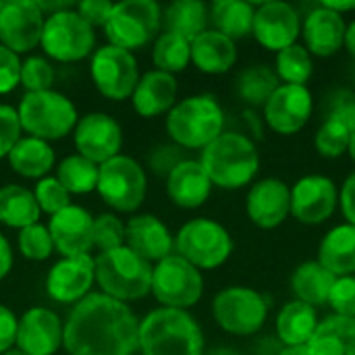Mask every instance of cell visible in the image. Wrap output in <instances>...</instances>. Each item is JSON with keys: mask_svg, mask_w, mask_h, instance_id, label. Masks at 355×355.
Here are the masks:
<instances>
[{"mask_svg": "<svg viewBox=\"0 0 355 355\" xmlns=\"http://www.w3.org/2000/svg\"><path fill=\"white\" fill-rule=\"evenodd\" d=\"M69 355H133L139 352V318L129 304L89 293L73 306L62 329Z\"/></svg>", "mask_w": 355, "mask_h": 355, "instance_id": "6da1fadb", "label": "cell"}, {"mask_svg": "<svg viewBox=\"0 0 355 355\" xmlns=\"http://www.w3.org/2000/svg\"><path fill=\"white\" fill-rule=\"evenodd\" d=\"M200 322L187 310L156 308L139 320L141 355H204Z\"/></svg>", "mask_w": 355, "mask_h": 355, "instance_id": "7a4b0ae2", "label": "cell"}, {"mask_svg": "<svg viewBox=\"0 0 355 355\" xmlns=\"http://www.w3.org/2000/svg\"><path fill=\"white\" fill-rule=\"evenodd\" d=\"M200 162L214 187L241 189L256 179L260 152L248 135L225 131L202 150Z\"/></svg>", "mask_w": 355, "mask_h": 355, "instance_id": "3957f363", "label": "cell"}, {"mask_svg": "<svg viewBox=\"0 0 355 355\" xmlns=\"http://www.w3.org/2000/svg\"><path fill=\"white\" fill-rule=\"evenodd\" d=\"M166 133L181 150H204L225 133V110L212 94L187 96L166 114Z\"/></svg>", "mask_w": 355, "mask_h": 355, "instance_id": "277c9868", "label": "cell"}, {"mask_svg": "<svg viewBox=\"0 0 355 355\" xmlns=\"http://www.w3.org/2000/svg\"><path fill=\"white\" fill-rule=\"evenodd\" d=\"M94 262L100 293L123 304H131L144 300L152 291L154 264L137 256L127 245L102 252L98 258H94Z\"/></svg>", "mask_w": 355, "mask_h": 355, "instance_id": "5b68a950", "label": "cell"}, {"mask_svg": "<svg viewBox=\"0 0 355 355\" xmlns=\"http://www.w3.org/2000/svg\"><path fill=\"white\" fill-rule=\"evenodd\" d=\"M17 114L21 129L29 133V137H37L48 144L73 133L79 121L75 104L56 89L25 94L19 102Z\"/></svg>", "mask_w": 355, "mask_h": 355, "instance_id": "8992f818", "label": "cell"}, {"mask_svg": "<svg viewBox=\"0 0 355 355\" xmlns=\"http://www.w3.org/2000/svg\"><path fill=\"white\" fill-rule=\"evenodd\" d=\"M175 254L200 270H214L231 258L233 237L212 218H191L175 235Z\"/></svg>", "mask_w": 355, "mask_h": 355, "instance_id": "52a82bcc", "label": "cell"}, {"mask_svg": "<svg viewBox=\"0 0 355 355\" xmlns=\"http://www.w3.org/2000/svg\"><path fill=\"white\" fill-rule=\"evenodd\" d=\"M160 27H162V8L158 2L123 0L114 4L104 25V33L108 37V44L133 52L156 40Z\"/></svg>", "mask_w": 355, "mask_h": 355, "instance_id": "ba28073f", "label": "cell"}, {"mask_svg": "<svg viewBox=\"0 0 355 355\" xmlns=\"http://www.w3.org/2000/svg\"><path fill=\"white\" fill-rule=\"evenodd\" d=\"M160 308L189 310L204 295L202 270L179 254H171L152 268V291Z\"/></svg>", "mask_w": 355, "mask_h": 355, "instance_id": "9c48e42d", "label": "cell"}, {"mask_svg": "<svg viewBox=\"0 0 355 355\" xmlns=\"http://www.w3.org/2000/svg\"><path fill=\"white\" fill-rule=\"evenodd\" d=\"M212 316L225 333L235 337H252L268 318V302L252 287H227L214 295Z\"/></svg>", "mask_w": 355, "mask_h": 355, "instance_id": "30bf717a", "label": "cell"}, {"mask_svg": "<svg viewBox=\"0 0 355 355\" xmlns=\"http://www.w3.org/2000/svg\"><path fill=\"white\" fill-rule=\"evenodd\" d=\"M96 191L116 212H135L148 193V177L144 166L131 156L119 154L100 164Z\"/></svg>", "mask_w": 355, "mask_h": 355, "instance_id": "8fae6325", "label": "cell"}, {"mask_svg": "<svg viewBox=\"0 0 355 355\" xmlns=\"http://www.w3.org/2000/svg\"><path fill=\"white\" fill-rule=\"evenodd\" d=\"M40 46L44 54L56 62H77L92 54L96 46V31L75 8H69L46 17Z\"/></svg>", "mask_w": 355, "mask_h": 355, "instance_id": "7c38bea8", "label": "cell"}, {"mask_svg": "<svg viewBox=\"0 0 355 355\" xmlns=\"http://www.w3.org/2000/svg\"><path fill=\"white\" fill-rule=\"evenodd\" d=\"M89 75L96 89L108 98L123 102L133 96L135 85L139 81V67L133 52L123 50L119 46L106 44L94 50L89 62Z\"/></svg>", "mask_w": 355, "mask_h": 355, "instance_id": "4fadbf2b", "label": "cell"}, {"mask_svg": "<svg viewBox=\"0 0 355 355\" xmlns=\"http://www.w3.org/2000/svg\"><path fill=\"white\" fill-rule=\"evenodd\" d=\"M44 12L35 0H0V44L23 54L40 46Z\"/></svg>", "mask_w": 355, "mask_h": 355, "instance_id": "5bb4252c", "label": "cell"}, {"mask_svg": "<svg viewBox=\"0 0 355 355\" xmlns=\"http://www.w3.org/2000/svg\"><path fill=\"white\" fill-rule=\"evenodd\" d=\"M75 150L79 156L92 160L94 164H104L106 160L121 154L123 129L106 112H89L81 116L73 131Z\"/></svg>", "mask_w": 355, "mask_h": 355, "instance_id": "9a60e30c", "label": "cell"}, {"mask_svg": "<svg viewBox=\"0 0 355 355\" xmlns=\"http://www.w3.org/2000/svg\"><path fill=\"white\" fill-rule=\"evenodd\" d=\"M252 35L266 50L281 52L297 44V37L302 35V17L289 2H260L256 6Z\"/></svg>", "mask_w": 355, "mask_h": 355, "instance_id": "2e32d148", "label": "cell"}, {"mask_svg": "<svg viewBox=\"0 0 355 355\" xmlns=\"http://www.w3.org/2000/svg\"><path fill=\"white\" fill-rule=\"evenodd\" d=\"M266 125L279 135L300 133L314 110V98L308 85H287L281 83L275 94L262 106Z\"/></svg>", "mask_w": 355, "mask_h": 355, "instance_id": "e0dca14e", "label": "cell"}, {"mask_svg": "<svg viewBox=\"0 0 355 355\" xmlns=\"http://www.w3.org/2000/svg\"><path fill=\"white\" fill-rule=\"evenodd\" d=\"M339 204V189L331 177L306 175L291 187V216L304 225H322Z\"/></svg>", "mask_w": 355, "mask_h": 355, "instance_id": "ac0fdd59", "label": "cell"}, {"mask_svg": "<svg viewBox=\"0 0 355 355\" xmlns=\"http://www.w3.org/2000/svg\"><path fill=\"white\" fill-rule=\"evenodd\" d=\"M96 283V262L89 254L60 258L46 277V293L58 302L75 306L89 295Z\"/></svg>", "mask_w": 355, "mask_h": 355, "instance_id": "d6986e66", "label": "cell"}, {"mask_svg": "<svg viewBox=\"0 0 355 355\" xmlns=\"http://www.w3.org/2000/svg\"><path fill=\"white\" fill-rule=\"evenodd\" d=\"M245 212L260 229H277L291 214V187L279 177L256 181L245 198Z\"/></svg>", "mask_w": 355, "mask_h": 355, "instance_id": "ffe728a7", "label": "cell"}, {"mask_svg": "<svg viewBox=\"0 0 355 355\" xmlns=\"http://www.w3.org/2000/svg\"><path fill=\"white\" fill-rule=\"evenodd\" d=\"M48 231L54 243V252L62 258L83 256L94 250V216L83 206H67L50 216Z\"/></svg>", "mask_w": 355, "mask_h": 355, "instance_id": "44dd1931", "label": "cell"}, {"mask_svg": "<svg viewBox=\"0 0 355 355\" xmlns=\"http://www.w3.org/2000/svg\"><path fill=\"white\" fill-rule=\"evenodd\" d=\"M64 322L56 312L35 306L19 316L17 347L25 355H54L62 347Z\"/></svg>", "mask_w": 355, "mask_h": 355, "instance_id": "7402d4cb", "label": "cell"}, {"mask_svg": "<svg viewBox=\"0 0 355 355\" xmlns=\"http://www.w3.org/2000/svg\"><path fill=\"white\" fill-rule=\"evenodd\" d=\"M125 245L150 264L175 254V237L154 214H135L125 223Z\"/></svg>", "mask_w": 355, "mask_h": 355, "instance_id": "603a6c76", "label": "cell"}, {"mask_svg": "<svg viewBox=\"0 0 355 355\" xmlns=\"http://www.w3.org/2000/svg\"><path fill=\"white\" fill-rule=\"evenodd\" d=\"M345 29H347V23L341 15L318 4L302 21L304 46L312 56L329 58L343 48Z\"/></svg>", "mask_w": 355, "mask_h": 355, "instance_id": "cb8c5ba5", "label": "cell"}, {"mask_svg": "<svg viewBox=\"0 0 355 355\" xmlns=\"http://www.w3.org/2000/svg\"><path fill=\"white\" fill-rule=\"evenodd\" d=\"M212 181L208 179L200 160L185 158L166 177V193L179 208L193 210L208 202L212 193Z\"/></svg>", "mask_w": 355, "mask_h": 355, "instance_id": "d4e9b609", "label": "cell"}, {"mask_svg": "<svg viewBox=\"0 0 355 355\" xmlns=\"http://www.w3.org/2000/svg\"><path fill=\"white\" fill-rule=\"evenodd\" d=\"M177 79L175 75L162 71H148L139 77L135 92L131 96L133 108L144 119H154L160 114H168L171 108L177 104Z\"/></svg>", "mask_w": 355, "mask_h": 355, "instance_id": "484cf974", "label": "cell"}, {"mask_svg": "<svg viewBox=\"0 0 355 355\" xmlns=\"http://www.w3.org/2000/svg\"><path fill=\"white\" fill-rule=\"evenodd\" d=\"M191 62L206 75L229 73L237 62V44L214 29H206L191 42Z\"/></svg>", "mask_w": 355, "mask_h": 355, "instance_id": "4316f807", "label": "cell"}, {"mask_svg": "<svg viewBox=\"0 0 355 355\" xmlns=\"http://www.w3.org/2000/svg\"><path fill=\"white\" fill-rule=\"evenodd\" d=\"M329 272L335 277L355 275V225L343 223L333 227L320 241L318 258Z\"/></svg>", "mask_w": 355, "mask_h": 355, "instance_id": "83f0119b", "label": "cell"}, {"mask_svg": "<svg viewBox=\"0 0 355 355\" xmlns=\"http://www.w3.org/2000/svg\"><path fill=\"white\" fill-rule=\"evenodd\" d=\"M335 281L337 277L329 272L318 260H308L293 270L289 287L297 302H304L312 308H320L329 304V295Z\"/></svg>", "mask_w": 355, "mask_h": 355, "instance_id": "f1b7e54d", "label": "cell"}, {"mask_svg": "<svg viewBox=\"0 0 355 355\" xmlns=\"http://www.w3.org/2000/svg\"><path fill=\"white\" fill-rule=\"evenodd\" d=\"M12 173L25 179H44L54 168V150L48 141L37 137H21L17 146L6 156Z\"/></svg>", "mask_w": 355, "mask_h": 355, "instance_id": "f546056e", "label": "cell"}, {"mask_svg": "<svg viewBox=\"0 0 355 355\" xmlns=\"http://www.w3.org/2000/svg\"><path fill=\"white\" fill-rule=\"evenodd\" d=\"M316 308L304 302H289L277 314V339L281 345H308L318 329Z\"/></svg>", "mask_w": 355, "mask_h": 355, "instance_id": "4dcf8cb0", "label": "cell"}, {"mask_svg": "<svg viewBox=\"0 0 355 355\" xmlns=\"http://www.w3.org/2000/svg\"><path fill=\"white\" fill-rule=\"evenodd\" d=\"M256 4L245 0H216L208 6L212 29L237 42L252 35Z\"/></svg>", "mask_w": 355, "mask_h": 355, "instance_id": "1f68e13d", "label": "cell"}, {"mask_svg": "<svg viewBox=\"0 0 355 355\" xmlns=\"http://www.w3.org/2000/svg\"><path fill=\"white\" fill-rule=\"evenodd\" d=\"M312 355H355V320L343 316H327L318 322L310 339Z\"/></svg>", "mask_w": 355, "mask_h": 355, "instance_id": "d6a6232c", "label": "cell"}, {"mask_svg": "<svg viewBox=\"0 0 355 355\" xmlns=\"http://www.w3.org/2000/svg\"><path fill=\"white\" fill-rule=\"evenodd\" d=\"M208 6L202 0H175L162 12L164 31L193 42L208 29Z\"/></svg>", "mask_w": 355, "mask_h": 355, "instance_id": "836d02e7", "label": "cell"}, {"mask_svg": "<svg viewBox=\"0 0 355 355\" xmlns=\"http://www.w3.org/2000/svg\"><path fill=\"white\" fill-rule=\"evenodd\" d=\"M40 206L31 189L23 185H4L0 187V223L10 229H25L40 220Z\"/></svg>", "mask_w": 355, "mask_h": 355, "instance_id": "e575fe53", "label": "cell"}, {"mask_svg": "<svg viewBox=\"0 0 355 355\" xmlns=\"http://www.w3.org/2000/svg\"><path fill=\"white\" fill-rule=\"evenodd\" d=\"M279 85L281 81L270 64H252L243 69L235 81L237 96L250 106H264Z\"/></svg>", "mask_w": 355, "mask_h": 355, "instance_id": "d590c367", "label": "cell"}, {"mask_svg": "<svg viewBox=\"0 0 355 355\" xmlns=\"http://www.w3.org/2000/svg\"><path fill=\"white\" fill-rule=\"evenodd\" d=\"M98 175H100V166L94 164L92 160L79 156V154H71L67 158H62L56 166V179L60 181V185L73 196H83V193H92L98 187Z\"/></svg>", "mask_w": 355, "mask_h": 355, "instance_id": "8d00e7d4", "label": "cell"}, {"mask_svg": "<svg viewBox=\"0 0 355 355\" xmlns=\"http://www.w3.org/2000/svg\"><path fill=\"white\" fill-rule=\"evenodd\" d=\"M152 60H154L156 71H162L168 75L181 73L191 62V42H187L181 35L162 31L154 40Z\"/></svg>", "mask_w": 355, "mask_h": 355, "instance_id": "74e56055", "label": "cell"}, {"mask_svg": "<svg viewBox=\"0 0 355 355\" xmlns=\"http://www.w3.org/2000/svg\"><path fill=\"white\" fill-rule=\"evenodd\" d=\"M272 69H275L281 83L306 85L314 73V60H312V54L306 50L304 44H293L289 48L277 52Z\"/></svg>", "mask_w": 355, "mask_h": 355, "instance_id": "f35d334b", "label": "cell"}, {"mask_svg": "<svg viewBox=\"0 0 355 355\" xmlns=\"http://www.w3.org/2000/svg\"><path fill=\"white\" fill-rule=\"evenodd\" d=\"M352 133L354 131L347 125H343L335 119H324L314 135L316 152L322 158H341L349 148Z\"/></svg>", "mask_w": 355, "mask_h": 355, "instance_id": "ab89813d", "label": "cell"}, {"mask_svg": "<svg viewBox=\"0 0 355 355\" xmlns=\"http://www.w3.org/2000/svg\"><path fill=\"white\" fill-rule=\"evenodd\" d=\"M17 248H19L21 256H25L27 260H33V262H44L54 252V243H52L50 231H48V227H44L40 223L29 225V227L19 231Z\"/></svg>", "mask_w": 355, "mask_h": 355, "instance_id": "60d3db41", "label": "cell"}, {"mask_svg": "<svg viewBox=\"0 0 355 355\" xmlns=\"http://www.w3.org/2000/svg\"><path fill=\"white\" fill-rule=\"evenodd\" d=\"M54 83V67L44 56H29L21 60V77L19 85L25 87V94L29 92H48Z\"/></svg>", "mask_w": 355, "mask_h": 355, "instance_id": "b9f144b4", "label": "cell"}, {"mask_svg": "<svg viewBox=\"0 0 355 355\" xmlns=\"http://www.w3.org/2000/svg\"><path fill=\"white\" fill-rule=\"evenodd\" d=\"M125 245V223L112 214L104 212L94 218V248L102 252H110Z\"/></svg>", "mask_w": 355, "mask_h": 355, "instance_id": "7bdbcfd3", "label": "cell"}, {"mask_svg": "<svg viewBox=\"0 0 355 355\" xmlns=\"http://www.w3.org/2000/svg\"><path fill=\"white\" fill-rule=\"evenodd\" d=\"M33 196H35V202H37L40 210L50 214V216H54L56 212L71 206V193L52 175H48V177H44V179H40L35 183Z\"/></svg>", "mask_w": 355, "mask_h": 355, "instance_id": "ee69618b", "label": "cell"}, {"mask_svg": "<svg viewBox=\"0 0 355 355\" xmlns=\"http://www.w3.org/2000/svg\"><path fill=\"white\" fill-rule=\"evenodd\" d=\"M329 306L335 312V316L355 320V275L354 277H337L329 295Z\"/></svg>", "mask_w": 355, "mask_h": 355, "instance_id": "f6af8a7d", "label": "cell"}, {"mask_svg": "<svg viewBox=\"0 0 355 355\" xmlns=\"http://www.w3.org/2000/svg\"><path fill=\"white\" fill-rule=\"evenodd\" d=\"M327 119H335L355 131V92L335 89L327 98Z\"/></svg>", "mask_w": 355, "mask_h": 355, "instance_id": "bcb514c9", "label": "cell"}, {"mask_svg": "<svg viewBox=\"0 0 355 355\" xmlns=\"http://www.w3.org/2000/svg\"><path fill=\"white\" fill-rule=\"evenodd\" d=\"M21 133L23 129L19 123L17 108L8 104H0V158H6L10 154V150L21 139Z\"/></svg>", "mask_w": 355, "mask_h": 355, "instance_id": "7dc6e473", "label": "cell"}, {"mask_svg": "<svg viewBox=\"0 0 355 355\" xmlns=\"http://www.w3.org/2000/svg\"><path fill=\"white\" fill-rule=\"evenodd\" d=\"M21 58L12 50L0 44V96L10 94L19 85Z\"/></svg>", "mask_w": 355, "mask_h": 355, "instance_id": "c3c4849f", "label": "cell"}, {"mask_svg": "<svg viewBox=\"0 0 355 355\" xmlns=\"http://www.w3.org/2000/svg\"><path fill=\"white\" fill-rule=\"evenodd\" d=\"M112 8H114V2H110V0H83V2L75 4V10L79 12V17L85 23H89L94 29L106 25Z\"/></svg>", "mask_w": 355, "mask_h": 355, "instance_id": "681fc988", "label": "cell"}, {"mask_svg": "<svg viewBox=\"0 0 355 355\" xmlns=\"http://www.w3.org/2000/svg\"><path fill=\"white\" fill-rule=\"evenodd\" d=\"M148 160H150V166H152L154 173H158V175H162V177H168V173H171L179 162H183L185 158H183V154H181V148L173 144V146H160V148H156V150L148 156Z\"/></svg>", "mask_w": 355, "mask_h": 355, "instance_id": "f907efd6", "label": "cell"}, {"mask_svg": "<svg viewBox=\"0 0 355 355\" xmlns=\"http://www.w3.org/2000/svg\"><path fill=\"white\" fill-rule=\"evenodd\" d=\"M19 318L6 306H0V355L17 345Z\"/></svg>", "mask_w": 355, "mask_h": 355, "instance_id": "816d5d0a", "label": "cell"}, {"mask_svg": "<svg viewBox=\"0 0 355 355\" xmlns=\"http://www.w3.org/2000/svg\"><path fill=\"white\" fill-rule=\"evenodd\" d=\"M339 204H341V212H343L345 220L349 225H355V171L345 179V183L341 187Z\"/></svg>", "mask_w": 355, "mask_h": 355, "instance_id": "f5cc1de1", "label": "cell"}, {"mask_svg": "<svg viewBox=\"0 0 355 355\" xmlns=\"http://www.w3.org/2000/svg\"><path fill=\"white\" fill-rule=\"evenodd\" d=\"M12 268V248L8 239L0 233V281L10 272Z\"/></svg>", "mask_w": 355, "mask_h": 355, "instance_id": "db71d44e", "label": "cell"}, {"mask_svg": "<svg viewBox=\"0 0 355 355\" xmlns=\"http://www.w3.org/2000/svg\"><path fill=\"white\" fill-rule=\"evenodd\" d=\"M35 2H37L40 10L44 12V17H50V15L75 8V2H71V0H35Z\"/></svg>", "mask_w": 355, "mask_h": 355, "instance_id": "11a10c76", "label": "cell"}, {"mask_svg": "<svg viewBox=\"0 0 355 355\" xmlns=\"http://www.w3.org/2000/svg\"><path fill=\"white\" fill-rule=\"evenodd\" d=\"M320 6H324V8H329V10H333V12H337L341 17H345V12L355 10V0H322Z\"/></svg>", "mask_w": 355, "mask_h": 355, "instance_id": "9f6ffc18", "label": "cell"}, {"mask_svg": "<svg viewBox=\"0 0 355 355\" xmlns=\"http://www.w3.org/2000/svg\"><path fill=\"white\" fill-rule=\"evenodd\" d=\"M279 355H312L310 345H283Z\"/></svg>", "mask_w": 355, "mask_h": 355, "instance_id": "6f0895ef", "label": "cell"}, {"mask_svg": "<svg viewBox=\"0 0 355 355\" xmlns=\"http://www.w3.org/2000/svg\"><path fill=\"white\" fill-rule=\"evenodd\" d=\"M343 46L347 48V52L355 58V19L352 23H347V29H345V44H343Z\"/></svg>", "mask_w": 355, "mask_h": 355, "instance_id": "680465c9", "label": "cell"}, {"mask_svg": "<svg viewBox=\"0 0 355 355\" xmlns=\"http://www.w3.org/2000/svg\"><path fill=\"white\" fill-rule=\"evenodd\" d=\"M347 154L352 156V160L355 162V131L352 133V139H349V148H347Z\"/></svg>", "mask_w": 355, "mask_h": 355, "instance_id": "91938a15", "label": "cell"}, {"mask_svg": "<svg viewBox=\"0 0 355 355\" xmlns=\"http://www.w3.org/2000/svg\"><path fill=\"white\" fill-rule=\"evenodd\" d=\"M210 355H237L235 352H231V349H227V347H220V349H214Z\"/></svg>", "mask_w": 355, "mask_h": 355, "instance_id": "94428289", "label": "cell"}, {"mask_svg": "<svg viewBox=\"0 0 355 355\" xmlns=\"http://www.w3.org/2000/svg\"><path fill=\"white\" fill-rule=\"evenodd\" d=\"M2 355H25V354H23V352H21V349H19V347L15 345L12 349H8V352H4V354H2Z\"/></svg>", "mask_w": 355, "mask_h": 355, "instance_id": "6125c7cd", "label": "cell"}]
</instances>
